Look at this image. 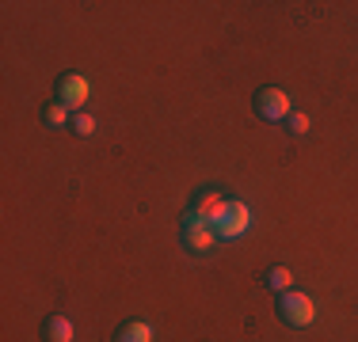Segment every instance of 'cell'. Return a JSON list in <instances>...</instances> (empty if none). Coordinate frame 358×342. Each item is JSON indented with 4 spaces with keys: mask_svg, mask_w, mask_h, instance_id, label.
<instances>
[{
    "mask_svg": "<svg viewBox=\"0 0 358 342\" xmlns=\"http://www.w3.org/2000/svg\"><path fill=\"white\" fill-rule=\"evenodd\" d=\"M69 126H73V133H76V137H92V133H96V118H92L88 110H76Z\"/></svg>",
    "mask_w": 358,
    "mask_h": 342,
    "instance_id": "cell-11",
    "label": "cell"
},
{
    "mask_svg": "<svg viewBox=\"0 0 358 342\" xmlns=\"http://www.w3.org/2000/svg\"><path fill=\"white\" fill-rule=\"evenodd\" d=\"M286 126H289V133H294V137H305V133H309V114L294 110V114L286 118Z\"/></svg>",
    "mask_w": 358,
    "mask_h": 342,
    "instance_id": "cell-12",
    "label": "cell"
},
{
    "mask_svg": "<svg viewBox=\"0 0 358 342\" xmlns=\"http://www.w3.org/2000/svg\"><path fill=\"white\" fill-rule=\"evenodd\" d=\"M179 239H183V247L191 255H206V251H214L217 232L206 225V221L194 217V213H183V221H179Z\"/></svg>",
    "mask_w": 358,
    "mask_h": 342,
    "instance_id": "cell-3",
    "label": "cell"
},
{
    "mask_svg": "<svg viewBox=\"0 0 358 342\" xmlns=\"http://www.w3.org/2000/svg\"><path fill=\"white\" fill-rule=\"evenodd\" d=\"M92 99V84L80 73H62L57 76V103H65L69 110H84V103Z\"/></svg>",
    "mask_w": 358,
    "mask_h": 342,
    "instance_id": "cell-6",
    "label": "cell"
},
{
    "mask_svg": "<svg viewBox=\"0 0 358 342\" xmlns=\"http://www.w3.org/2000/svg\"><path fill=\"white\" fill-rule=\"evenodd\" d=\"M115 342H152V327L145 320H130L115 331Z\"/></svg>",
    "mask_w": 358,
    "mask_h": 342,
    "instance_id": "cell-8",
    "label": "cell"
},
{
    "mask_svg": "<svg viewBox=\"0 0 358 342\" xmlns=\"http://www.w3.org/2000/svg\"><path fill=\"white\" fill-rule=\"evenodd\" d=\"M263 281H267V289H275V293H286V289H289V281H294V274H289L286 267H271Z\"/></svg>",
    "mask_w": 358,
    "mask_h": 342,
    "instance_id": "cell-10",
    "label": "cell"
},
{
    "mask_svg": "<svg viewBox=\"0 0 358 342\" xmlns=\"http://www.w3.org/2000/svg\"><path fill=\"white\" fill-rule=\"evenodd\" d=\"M225 202L229 198L221 191H214V186H202V191L191 198V205H187V213H194L199 221H206V225L214 228L217 221H221V213H225Z\"/></svg>",
    "mask_w": 358,
    "mask_h": 342,
    "instance_id": "cell-5",
    "label": "cell"
},
{
    "mask_svg": "<svg viewBox=\"0 0 358 342\" xmlns=\"http://www.w3.org/2000/svg\"><path fill=\"white\" fill-rule=\"evenodd\" d=\"M275 312H278V320H282L286 327H294V331L309 327V323L317 320V304H313V297L301 293V289H286V293H278Z\"/></svg>",
    "mask_w": 358,
    "mask_h": 342,
    "instance_id": "cell-1",
    "label": "cell"
},
{
    "mask_svg": "<svg viewBox=\"0 0 358 342\" xmlns=\"http://www.w3.org/2000/svg\"><path fill=\"white\" fill-rule=\"evenodd\" d=\"M248 228H252V209H248V202H244V198H229V202H225V213H221V221L214 225L217 239H241V236H248Z\"/></svg>",
    "mask_w": 358,
    "mask_h": 342,
    "instance_id": "cell-2",
    "label": "cell"
},
{
    "mask_svg": "<svg viewBox=\"0 0 358 342\" xmlns=\"http://www.w3.org/2000/svg\"><path fill=\"white\" fill-rule=\"evenodd\" d=\"M42 342H73V320L62 312L42 320Z\"/></svg>",
    "mask_w": 358,
    "mask_h": 342,
    "instance_id": "cell-7",
    "label": "cell"
},
{
    "mask_svg": "<svg viewBox=\"0 0 358 342\" xmlns=\"http://www.w3.org/2000/svg\"><path fill=\"white\" fill-rule=\"evenodd\" d=\"M255 114L263 122H286L294 114V107H289V96L282 88H259L255 91Z\"/></svg>",
    "mask_w": 358,
    "mask_h": 342,
    "instance_id": "cell-4",
    "label": "cell"
},
{
    "mask_svg": "<svg viewBox=\"0 0 358 342\" xmlns=\"http://www.w3.org/2000/svg\"><path fill=\"white\" fill-rule=\"evenodd\" d=\"M42 122L50 126V130H57V126H65V122H73V114H69V107H65V103H46V107H42Z\"/></svg>",
    "mask_w": 358,
    "mask_h": 342,
    "instance_id": "cell-9",
    "label": "cell"
}]
</instances>
